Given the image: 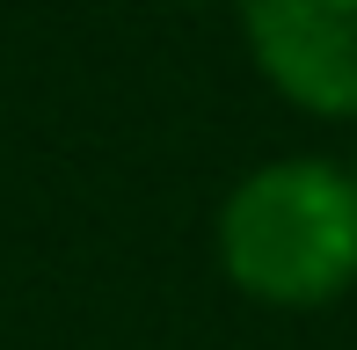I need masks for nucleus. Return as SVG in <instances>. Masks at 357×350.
I'll use <instances>...</instances> for the list:
<instances>
[{"instance_id":"nucleus-1","label":"nucleus","mask_w":357,"mask_h":350,"mask_svg":"<svg viewBox=\"0 0 357 350\" xmlns=\"http://www.w3.org/2000/svg\"><path fill=\"white\" fill-rule=\"evenodd\" d=\"M212 263L270 314H321L357 292V175L335 153H270L212 212Z\"/></svg>"},{"instance_id":"nucleus-2","label":"nucleus","mask_w":357,"mask_h":350,"mask_svg":"<svg viewBox=\"0 0 357 350\" xmlns=\"http://www.w3.org/2000/svg\"><path fill=\"white\" fill-rule=\"evenodd\" d=\"M248 66L321 124H357V0H234Z\"/></svg>"},{"instance_id":"nucleus-3","label":"nucleus","mask_w":357,"mask_h":350,"mask_svg":"<svg viewBox=\"0 0 357 350\" xmlns=\"http://www.w3.org/2000/svg\"><path fill=\"white\" fill-rule=\"evenodd\" d=\"M343 168H350V175H357V124H350V153H343Z\"/></svg>"}]
</instances>
